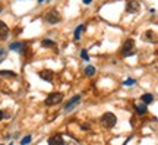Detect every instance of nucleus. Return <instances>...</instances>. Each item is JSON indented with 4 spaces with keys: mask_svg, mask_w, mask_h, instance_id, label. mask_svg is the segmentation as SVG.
Returning <instances> with one entry per match:
<instances>
[{
    "mask_svg": "<svg viewBox=\"0 0 158 145\" xmlns=\"http://www.w3.org/2000/svg\"><path fill=\"white\" fill-rule=\"evenodd\" d=\"M101 123L104 125V128L111 129L116 125V116L113 113H104L103 117H101Z\"/></svg>",
    "mask_w": 158,
    "mask_h": 145,
    "instance_id": "f257e3e1",
    "label": "nucleus"
},
{
    "mask_svg": "<svg viewBox=\"0 0 158 145\" xmlns=\"http://www.w3.org/2000/svg\"><path fill=\"white\" fill-rule=\"evenodd\" d=\"M63 100V93H51L49 97L45 98V104L47 106H56Z\"/></svg>",
    "mask_w": 158,
    "mask_h": 145,
    "instance_id": "f03ea898",
    "label": "nucleus"
},
{
    "mask_svg": "<svg viewBox=\"0 0 158 145\" xmlns=\"http://www.w3.org/2000/svg\"><path fill=\"white\" fill-rule=\"evenodd\" d=\"M44 19H45L49 24H57V22H60V13H59L57 10H54V9H50V10L44 15Z\"/></svg>",
    "mask_w": 158,
    "mask_h": 145,
    "instance_id": "7ed1b4c3",
    "label": "nucleus"
},
{
    "mask_svg": "<svg viewBox=\"0 0 158 145\" xmlns=\"http://www.w3.org/2000/svg\"><path fill=\"white\" fill-rule=\"evenodd\" d=\"M133 47H135V43H133V40H127V41L123 44L122 54H123V56H130V54H133V53H135Z\"/></svg>",
    "mask_w": 158,
    "mask_h": 145,
    "instance_id": "20e7f679",
    "label": "nucleus"
},
{
    "mask_svg": "<svg viewBox=\"0 0 158 145\" xmlns=\"http://www.w3.org/2000/svg\"><path fill=\"white\" fill-rule=\"evenodd\" d=\"M141 9V3L138 2V0H130L127 5H126V10L129 12V13H135V12H138Z\"/></svg>",
    "mask_w": 158,
    "mask_h": 145,
    "instance_id": "39448f33",
    "label": "nucleus"
},
{
    "mask_svg": "<svg viewBox=\"0 0 158 145\" xmlns=\"http://www.w3.org/2000/svg\"><path fill=\"white\" fill-rule=\"evenodd\" d=\"M40 78L45 82H53V78H54V72L50 70V69H45V70H41L40 72Z\"/></svg>",
    "mask_w": 158,
    "mask_h": 145,
    "instance_id": "423d86ee",
    "label": "nucleus"
},
{
    "mask_svg": "<svg viewBox=\"0 0 158 145\" xmlns=\"http://www.w3.org/2000/svg\"><path fill=\"white\" fill-rule=\"evenodd\" d=\"M79 103H81V95H75V97H73V98H72V100H70V101H69L66 106H65V110H66V111L73 110V109H75Z\"/></svg>",
    "mask_w": 158,
    "mask_h": 145,
    "instance_id": "0eeeda50",
    "label": "nucleus"
},
{
    "mask_svg": "<svg viewBox=\"0 0 158 145\" xmlns=\"http://www.w3.org/2000/svg\"><path fill=\"white\" fill-rule=\"evenodd\" d=\"M9 37V28L5 22L0 21V41H5Z\"/></svg>",
    "mask_w": 158,
    "mask_h": 145,
    "instance_id": "6e6552de",
    "label": "nucleus"
},
{
    "mask_svg": "<svg viewBox=\"0 0 158 145\" xmlns=\"http://www.w3.org/2000/svg\"><path fill=\"white\" fill-rule=\"evenodd\" d=\"M49 145H65L63 137H62V135H53V137L49 139Z\"/></svg>",
    "mask_w": 158,
    "mask_h": 145,
    "instance_id": "1a4fd4ad",
    "label": "nucleus"
},
{
    "mask_svg": "<svg viewBox=\"0 0 158 145\" xmlns=\"http://www.w3.org/2000/svg\"><path fill=\"white\" fill-rule=\"evenodd\" d=\"M135 110L138 111L139 114H145V113H146V104H143V103L135 104Z\"/></svg>",
    "mask_w": 158,
    "mask_h": 145,
    "instance_id": "9d476101",
    "label": "nucleus"
},
{
    "mask_svg": "<svg viewBox=\"0 0 158 145\" xmlns=\"http://www.w3.org/2000/svg\"><path fill=\"white\" fill-rule=\"evenodd\" d=\"M83 29H85V26H83V25H78V26H76V29H75V35H73V38H75L76 41H78V40L81 38V35H82Z\"/></svg>",
    "mask_w": 158,
    "mask_h": 145,
    "instance_id": "9b49d317",
    "label": "nucleus"
},
{
    "mask_svg": "<svg viewBox=\"0 0 158 145\" xmlns=\"http://www.w3.org/2000/svg\"><path fill=\"white\" fill-rule=\"evenodd\" d=\"M141 100L143 104H151V103L154 101V95L152 94H143L141 97Z\"/></svg>",
    "mask_w": 158,
    "mask_h": 145,
    "instance_id": "f8f14e48",
    "label": "nucleus"
},
{
    "mask_svg": "<svg viewBox=\"0 0 158 145\" xmlns=\"http://www.w3.org/2000/svg\"><path fill=\"white\" fill-rule=\"evenodd\" d=\"M24 47H25V44H22V43L10 44V50H16V51H21V53H22V50H24Z\"/></svg>",
    "mask_w": 158,
    "mask_h": 145,
    "instance_id": "ddd939ff",
    "label": "nucleus"
},
{
    "mask_svg": "<svg viewBox=\"0 0 158 145\" xmlns=\"http://www.w3.org/2000/svg\"><path fill=\"white\" fill-rule=\"evenodd\" d=\"M95 72H97V69L94 68V66H86V68H85V75H86V76H94Z\"/></svg>",
    "mask_w": 158,
    "mask_h": 145,
    "instance_id": "4468645a",
    "label": "nucleus"
},
{
    "mask_svg": "<svg viewBox=\"0 0 158 145\" xmlns=\"http://www.w3.org/2000/svg\"><path fill=\"white\" fill-rule=\"evenodd\" d=\"M0 76H9V78H16V73L12 70H0Z\"/></svg>",
    "mask_w": 158,
    "mask_h": 145,
    "instance_id": "2eb2a0df",
    "label": "nucleus"
},
{
    "mask_svg": "<svg viewBox=\"0 0 158 145\" xmlns=\"http://www.w3.org/2000/svg\"><path fill=\"white\" fill-rule=\"evenodd\" d=\"M145 40H152V41H157V37L154 31H146L145 32Z\"/></svg>",
    "mask_w": 158,
    "mask_h": 145,
    "instance_id": "dca6fc26",
    "label": "nucleus"
},
{
    "mask_svg": "<svg viewBox=\"0 0 158 145\" xmlns=\"http://www.w3.org/2000/svg\"><path fill=\"white\" fill-rule=\"evenodd\" d=\"M41 46H42V47H54L56 43H54V41H51V40H42Z\"/></svg>",
    "mask_w": 158,
    "mask_h": 145,
    "instance_id": "f3484780",
    "label": "nucleus"
},
{
    "mask_svg": "<svg viewBox=\"0 0 158 145\" xmlns=\"http://www.w3.org/2000/svg\"><path fill=\"white\" fill-rule=\"evenodd\" d=\"M29 142H31V135H26V137L21 141V145H28Z\"/></svg>",
    "mask_w": 158,
    "mask_h": 145,
    "instance_id": "a211bd4d",
    "label": "nucleus"
},
{
    "mask_svg": "<svg viewBox=\"0 0 158 145\" xmlns=\"http://www.w3.org/2000/svg\"><path fill=\"white\" fill-rule=\"evenodd\" d=\"M123 84H125V85H133V84H135V79H132V78H130V79H126Z\"/></svg>",
    "mask_w": 158,
    "mask_h": 145,
    "instance_id": "6ab92c4d",
    "label": "nucleus"
},
{
    "mask_svg": "<svg viewBox=\"0 0 158 145\" xmlns=\"http://www.w3.org/2000/svg\"><path fill=\"white\" fill-rule=\"evenodd\" d=\"M81 54H82V59L83 60H88V59H89V57H88V53H86V50H82V53H81Z\"/></svg>",
    "mask_w": 158,
    "mask_h": 145,
    "instance_id": "aec40b11",
    "label": "nucleus"
},
{
    "mask_svg": "<svg viewBox=\"0 0 158 145\" xmlns=\"http://www.w3.org/2000/svg\"><path fill=\"white\" fill-rule=\"evenodd\" d=\"M91 2H92V0H83V3H85V5H89Z\"/></svg>",
    "mask_w": 158,
    "mask_h": 145,
    "instance_id": "412c9836",
    "label": "nucleus"
},
{
    "mask_svg": "<svg viewBox=\"0 0 158 145\" xmlns=\"http://www.w3.org/2000/svg\"><path fill=\"white\" fill-rule=\"evenodd\" d=\"M2 119H3V111L0 110V120H2Z\"/></svg>",
    "mask_w": 158,
    "mask_h": 145,
    "instance_id": "4be33fe9",
    "label": "nucleus"
},
{
    "mask_svg": "<svg viewBox=\"0 0 158 145\" xmlns=\"http://www.w3.org/2000/svg\"><path fill=\"white\" fill-rule=\"evenodd\" d=\"M2 12H3V6L0 5V13H2Z\"/></svg>",
    "mask_w": 158,
    "mask_h": 145,
    "instance_id": "5701e85b",
    "label": "nucleus"
},
{
    "mask_svg": "<svg viewBox=\"0 0 158 145\" xmlns=\"http://www.w3.org/2000/svg\"><path fill=\"white\" fill-rule=\"evenodd\" d=\"M38 2H40V3H42V2H47V0H38Z\"/></svg>",
    "mask_w": 158,
    "mask_h": 145,
    "instance_id": "b1692460",
    "label": "nucleus"
},
{
    "mask_svg": "<svg viewBox=\"0 0 158 145\" xmlns=\"http://www.w3.org/2000/svg\"><path fill=\"white\" fill-rule=\"evenodd\" d=\"M0 56H3V50H0Z\"/></svg>",
    "mask_w": 158,
    "mask_h": 145,
    "instance_id": "393cba45",
    "label": "nucleus"
},
{
    "mask_svg": "<svg viewBox=\"0 0 158 145\" xmlns=\"http://www.w3.org/2000/svg\"><path fill=\"white\" fill-rule=\"evenodd\" d=\"M0 145H2V144H0Z\"/></svg>",
    "mask_w": 158,
    "mask_h": 145,
    "instance_id": "a878e982",
    "label": "nucleus"
}]
</instances>
